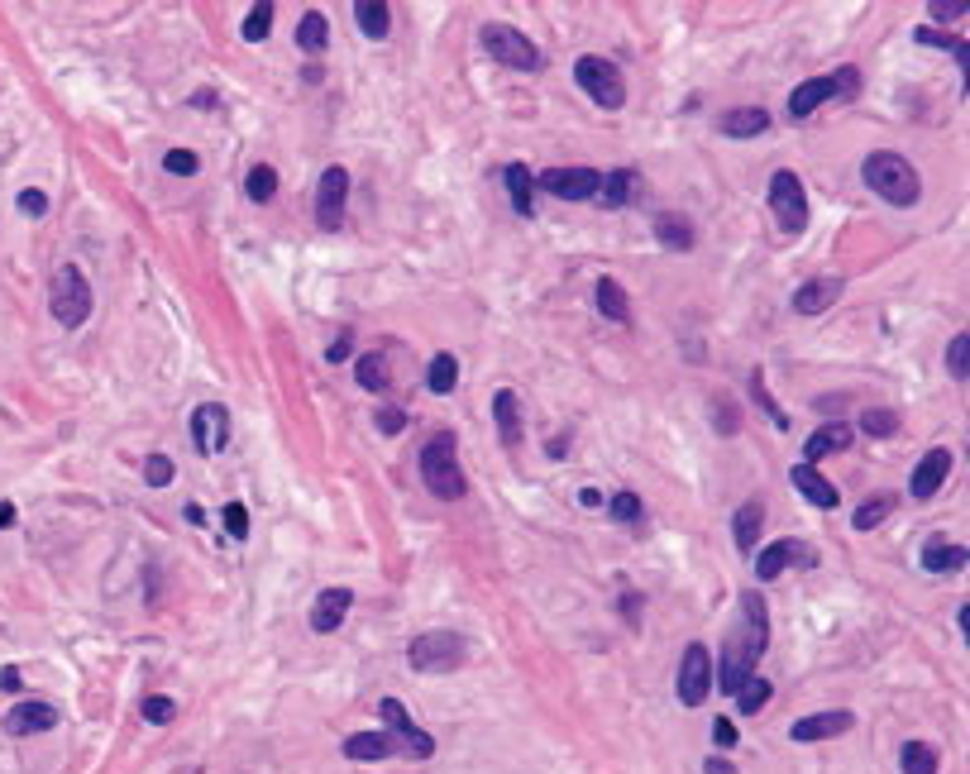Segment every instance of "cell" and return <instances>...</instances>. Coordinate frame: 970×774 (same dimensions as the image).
<instances>
[{
    "label": "cell",
    "mask_w": 970,
    "mask_h": 774,
    "mask_svg": "<svg viewBox=\"0 0 970 774\" xmlns=\"http://www.w3.org/2000/svg\"><path fill=\"white\" fill-rule=\"evenodd\" d=\"M655 239H660L665 249H674V254H689L693 249V220L689 215H674V211L655 215Z\"/></svg>",
    "instance_id": "24"
},
{
    "label": "cell",
    "mask_w": 970,
    "mask_h": 774,
    "mask_svg": "<svg viewBox=\"0 0 970 774\" xmlns=\"http://www.w3.org/2000/svg\"><path fill=\"white\" fill-rule=\"evenodd\" d=\"M947 473H951V450L923 454V459H918V469H913V483H908V493L918 497V502H927L932 493H942Z\"/></svg>",
    "instance_id": "17"
},
{
    "label": "cell",
    "mask_w": 970,
    "mask_h": 774,
    "mask_svg": "<svg viewBox=\"0 0 970 774\" xmlns=\"http://www.w3.org/2000/svg\"><path fill=\"white\" fill-rule=\"evenodd\" d=\"M20 211H24V215H34V220H39V215L48 211V196L39 192V187H29V192H20Z\"/></svg>",
    "instance_id": "53"
},
{
    "label": "cell",
    "mask_w": 970,
    "mask_h": 774,
    "mask_svg": "<svg viewBox=\"0 0 970 774\" xmlns=\"http://www.w3.org/2000/svg\"><path fill=\"white\" fill-rule=\"evenodd\" d=\"M349 607H354V593H349V588H321V598H316V607H311V626H316L321 636H330V631L345 626Z\"/></svg>",
    "instance_id": "18"
},
{
    "label": "cell",
    "mask_w": 970,
    "mask_h": 774,
    "mask_svg": "<svg viewBox=\"0 0 970 774\" xmlns=\"http://www.w3.org/2000/svg\"><path fill=\"white\" fill-rule=\"evenodd\" d=\"M579 502H583V507H598V502H603V493H598V488H583Z\"/></svg>",
    "instance_id": "59"
},
{
    "label": "cell",
    "mask_w": 970,
    "mask_h": 774,
    "mask_svg": "<svg viewBox=\"0 0 970 774\" xmlns=\"http://www.w3.org/2000/svg\"><path fill=\"white\" fill-rule=\"evenodd\" d=\"M851 440H856V430L846 426V421H832V426H818V435H808V440H803V464H818V459H827V454L846 450Z\"/></svg>",
    "instance_id": "19"
},
{
    "label": "cell",
    "mask_w": 970,
    "mask_h": 774,
    "mask_svg": "<svg viewBox=\"0 0 970 774\" xmlns=\"http://www.w3.org/2000/svg\"><path fill=\"white\" fill-rule=\"evenodd\" d=\"M354 24L364 29L368 39H388L392 5H388V0H359V5H354Z\"/></svg>",
    "instance_id": "28"
},
{
    "label": "cell",
    "mask_w": 970,
    "mask_h": 774,
    "mask_svg": "<svg viewBox=\"0 0 970 774\" xmlns=\"http://www.w3.org/2000/svg\"><path fill=\"white\" fill-rule=\"evenodd\" d=\"M464 655H469V641L459 631H426L407 650L411 669H421V674H450V669L464 665Z\"/></svg>",
    "instance_id": "5"
},
{
    "label": "cell",
    "mask_w": 970,
    "mask_h": 774,
    "mask_svg": "<svg viewBox=\"0 0 970 774\" xmlns=\"http://www.w3.org/2000/svg\"><path fill=\"white\" fill-rule=\"evenodd\" d=\"M507 177V192H512V206H517V215H536V206H531V187H536V177H531V168L526 163H512V168L502 172Z\"/></svg>",
    "instance_id": "31"
},
{
    "label": "cell",
    "mask_w": 970,
    "mask_h": 774,
    "mask_svg": "<svg viewBox=\"0 0 970 774\" xmlns=\"http://www.w3.org/2000/svg\"><path fill=\"white\" fill-rule=\"evenodd\" d=\"M493 416H497V435H502V445H521V397L512 387H497L493 392Z\"/></svg>",
    "instance_id": "20"
},
{
    "label": "cell",
    "mask_w": 970,
    "mask_h": 774,
    "mask_svg": "<svg viewBox=\"0 0 970 774\" xmlns=\"http://www.w3.org/2000/svg\"><path fill=\"white\" fill-rule=\"evenodd\" d=\"M345 196H349V172L325 168L321 187H316V225L321 230H340L345 225Z\"/></svg>",
    "instance_id": "11"
},
{
    "label": "cell",
    "mask_w": 970,
    "mask_h": 774,
    "mask_svg": "<svg viewBox=\"0 0 970 774\" xmlns=\"http://www.w3.org/2000/svg\"><path fill=\"white\" fill-rule=\"evenodd\" d=\"M832 96H837L832 77H808V82H803L794 96H789V115H794V120H808V115H813L818 106H827Z\"/></svg>",
    "instance_id": "22"
},
{
    "label": "cell",
    "mask_w": 970,
    "mask_h": 774,
    "mask_svg": "<svg viewBox=\"0 0 970 774\" xmlns=\"http://www.w3.org/2000/svg\"><path fill=\"white\" fill-rule=\"evenodd\" d=\"M770 211H775V225L784 235H803L808 230V196H803L794 172H775L770 177Z\"/></svg>",
    "instance_id": "7"
},
{
    "label": "cell",
    "mask_w": 970,
    "mask_h": 774,
    "mask_svg": "<svg viewBox=\"0 0 970 774\" xmlns=\"http://www.w3.org/2000/svg\"><path fill=\"white\" fill-rule=\"evenodd\" d=\"M841 297V282L837 278H818V282H803L794 292V311L798 316H822L827 306H837Z\"/></svg>",
    "instance_id": "21"
},
{
    "label": "cell",
    "mask_w": 970,
    "mask_h": 774,
    "mask_svg": "<svg viewBox=\"0 0 970 774\" xmlns=\"http://www.w3.org/2000/svg\"><path fill=\"white\" fill-rule=\"evenodd\" d=\"M751 397H755V407L765 411V416H770L779 430H789V416H784V411H779V402L770 397V392H765V373H760V368H751Z\"/></svg>",
    "instance_id": "41"
},
{
    "label": "cell",
    "mask_w": 970,
    "mask_h": 774,
    "mask_svg": "<svg viewBox=\"0 0 970 774\" xmlns=\"http://www.w3.org/2000/svg\"><path fill=\"white\" fill-rule=\"evenodd\" d=\"M741 612H746V622H736V631L727 636V650H722V669L712 674L722 684V693H732V698L736 688L755 674L760 655H765V641H770V612H765V598L755 588L741 598Z\"/></svg>",
    "instance_id": "1"
},
{
    "label": "cell",
    "mask_w": 970,
    "mask_h": 774,
    "mask_svg": "<svg viewBox=\"0 0 970 774\" xmlns=\"http://www.w3.org/2000/svg\"><path fill=\"white\" fill-rule=\"evenodd\" d=\"M598 311H603L607 321H617V325L631 321V301H626V292L612 278H598Z\"/></svg>",
    "instance_id": "32"
},
{
    "label": "cell",
    "mask_w": 970,
    "mask_h": 774,
    "mask_svg": "<svg viewBox=\"0 0 970 774\" xmlns=\"http://www.w3.org/2000/svg\"><path fill=\"white\" fill-rule=\"evenodd\" d=\"M789 564H813V550H808L803 540H775V545H765V550L755 555V579L770 583V579H779Z\"/></svg>",
    "instance_id": "14"
},
{
    "label": "cell",
    "mask_w": 970,
    "mask_h": 774,
    "mask_svg": "<svg viewBox=\"0 0 970 774\" xmlns=\"http://www.w3.org/2000/svg\"><path fill=\"white\" fill-rule=\"evenodd\" d=\"M861 177L875 196H884L889 206H904V211L918 206V196H923V182H918V172H913V163H908L904 153H889V149L865 153Z\"/></svg>",
    "instance_id": "2"
},
{
    "label": "cell",
    "mask_w": 970,
    "mask_h": 774,
    "mask_svg": "<svg viewBox=\"0 0 970 774\" xmlns=\"http://www.w3.org/2000/svg\"><path fill=\"white\" fill-rule=\"evenodd\" d=\"M598 192H603V201L612 206V211H617V206H631V201H636V192H641V172H636V168L607 172Z\"/></svg>",
    "instance_id": "25"
},
{
    "label": "cell",
    "mask_w": 970,
    "mask_h": 774,
    "mask_svg": "<svg viewBox=\"0 0 970 774\" xmlns=\"http://www.w3.org/2000/svg\"><path fill=\"white\" fill-rule=\"evenodd\" d=\"M894 430H899V416H894V411H884V407L861 411V435H875V440H884V435H894Z\"/></svg>",
    "instance_id": "42"
},
{
    "label": "cell",
    "mask_w": 970,
    "mask_h": 774,
    "mask_svg": "<svg viewBox=\"0 0 970 774\" xmlns=\"http://www.w3.org/2000/svg\"><path fill=\"white\" fill-rule=\"evenodd\" d=\"M402 426H407V411H397V407H383V411H378V430H383V435H397Z\"/></svg>",
    "instance_id": "54"
},
{
    "label": "cell",
    "mask_w": 970,
    "mask_h": 774,
    "mask_svg": "<svg viewBox=\"0 0 970 774\" xmlns=\"http://www.w3.org/2000/svg\"><path fill=\"white\" fill-rule=\"evenodd\" d=\"M244 192H249V201H273V192H278V172L268 168V163H259V168H249V182H244Z\"/></svg>",
    "instance_id": "40"
},
{
    "label": "cell",
    "mask_w": 970,
    "mask_h": 774,
    "mask_svg": "<svg viewBox=\"0 0 970 774\" xmlns=\"http://www.w3.org/2000/svg\"><path fill=\"white\" fill-rule=\"evenodd\" d=\"M397 751V741H392L388 731H354L345 741V755L349 760H383V755Z\"/></svg>",
    "instance_id": "27"
},
{
    "label": "cell",
    "mask_w": 970,
    "mask_h": 774,
    "mask_svg": "<svg viewBox=\"0 0 970 774\" xmlns=\"http://www.w3.org/2000/svg\"><path fill=\"white\" fill-rule=\"evenodd\" d=\"M947 368H951V378H966L970 373V335H956V340H951Z\"/></svg>",
    "instance_id": "46"
},
{
    "label": "cell",
    "mask_w": 970,
    "mask_h": 774,
    "mask_svg": "<svg viewBox=\"0 0 970 774\" xmlns=\"http://www.w3.org/2000/svg\"><path fill=\"white\" fill-rule=\"evenodd\" d=\"M173 478H177V469H173L168 454H149V459H144V483H149V488H168Z\"/></svg>",
    "instance_id": "45"
},
{
    "label": "cell",
    "mask_w": 970,
    "mask_h": 774,
    "mask_svg": "<svg viewBox=\"0 0 970 774\" xmlns=\"http://www.w3.org/2000/svg\"><path fill=\"white\" fill-rule=\"evenodd\" d=\"M426 383H431V392H454V383H459V359L454 354H435L431 368H426Z\"/></svg>",
    "instance_id": "35"
},
{
    "label": "cell",
    "mask_w": 970,
    "mask_h": 774,
    "mask_svg": "<svg viewBox=\"0 0 970 774\" xmlns=\"http://www.w3.org/2000/svg\"><path fill=\"white\" fill-rule=\"evenodd\" d=\"M325 359H330V364H345V359H349V335H340V340L330 344V354H325Z\"/></svg>",
    "instance_id": "55"
},
{
    "label": "cell",
    "mask_w": 970,
    "mask_h": 774,
    "mask_svg": "<svg viewBox=\"0 0 970 774\" xmlns=\"http://www.w3.org/2000/svg\"><path fill=\"white\" fill-rule=\"evenodd\" d=\"M378 712H383V722H388V736L402 746L407 755H416V760H426V755H435V736L431 731H421L416 722L407 717V703H397V698H383L378 703Z\"/></svg>",
    "instance_id": "10"
},
{
    "label": "cell",
    "mask_w": 970,
    "mask_h": 774,
    "mask_svg": "<svg viewBox=\"0 0 970 774\" xmlns=\"http://www.w3.org/2000/svg\"><path fill=\"white\" fill-rule=\"evenodd\" d=\"M899 765H904V774H937V751L927 741H904Z\"/></svg>",
    "instance_id": "33"
},
{
    "label": "cell",
    "mask_w": 970,
    "mask_h": 774,
    "mask_svg": "<svg viewBox=\"0 0 970 774\" xmlns=\"http://www.w3.org/2000/svg\"><path fill=\"white\" fill-rule=\"evenodd\" d=\"M712 655H708V645H684V660H679V703L684 708H703L708 703V693H712Z\"/></svg>",
    "instance_id": "8"
},
{
    "label": "cell",
    "mask_w": 970,
    "mask_h": 774,
    "mask_svg": "<svg viewBox=\"0 0 970 774\" xmlns=\"http://www.w3.org/2000/svg\"><path fill=\"white\" fill-rule=\"evenodd\" d=\"M225 531H230V540L249 536V507L244 502H225Z\"/></svg>",
    "instance_id": "48"
},
{
    "label": "cell",
    "mask_w": 970,
    "mask_h": 774,
    "mask_svg": "<svg viewBox=\"0 0 970 774\" xmlns=\"http://www.w3.org/2000/svg\"><path fill=\"white\" fill-rule=\"evenodd\" d=\"M712 741H717L722 751H732V746H736V722H732V717H717V722H712Z\"/></svg>",
    "instance_id": "52"
},
{
    "label": "cell",
    "mask_w": 970,
    "mask_h": 774,
    "mask_svg": "<svg viewBox=\"0 0 970 774\" xmlns=\"http://www.w3.org/2000/svg\"><path fill=\"white\" fill-rule=\"evenodd\" d=\"M889 512H894V497L880 493V497H870V502H861V507L851 512V526H856V531H875Z\"/></svg>",
    "instance_id": "37"
},
{
    "label": "cell",
    "mask_w": 970,
    "mask_h": 774,
    "mask_svg": "<svg viewBox=\"0 0 970 774\" xmlns=\"http://www.w3.org/2000/svg\"><path fill=\"white\" fill-rule=\"evenodd\" d=\"M961 564H966V545H956V540H927L923 545L927 574H951V569H961Z\"/></svg>",
    "instance_id": "26"
},
{
    "label": "cell",
    "mask_w": 970,
    "mask_h": 774,
    "mask_svg": "<svg viewBox=\"0 0 970 774\" xmlns=\"http://www.w3.org/2000/svg\"><path fill=\"white\" fill-rule=\"evenodd\" d=\"M139 712H144V722L163 727V722H173V717H177V703L168 698V693H149V698L139 703Z\"/></svg>",
    "instance_id": "44"
},
{
    "label": "cell",
    "mask_w": 970,
    "mask_h": 774,
    "mask_svg": "<svg viewBox=\"0 0 970 774\" xmlns=\"http://www.w3.org/2000/svg\"><path fill=\"white\" fill-rule=\"evenodd\" d=\"M163 168L173 172V177H192V172L201 168V163H196V153H192V149H168V153H163Z\"/></svg>",
    "instance_id": "47"
},
{
    "label": "cell",
    "mask_w": 970,
    "mask_h": 774,
    "mask_svg": "<svg viewBox=\"0 0 970 774\" xmlns=\"http://www.w3.org/2000/svg\"><path fill=\"white\" fill-rule=\"evenodd\" d=\"M832 86H837V96H856L861 91V72L856 67H837L832 72Z\"/></svg>",
    "instance_id": "51"
},
{
    "label": "cell",
    "mask_w": 970,
    "mask_h": 774,
    "mask_svg": "<svg viewBox=\"0 0 970 774\" xmlns=\"http://www.w3.org/2000/svg\"><path fill=\"white\" fill-rule=\"evenodd\" d=\"M574 82L588 91V101L603 110H622L626 106V82L617 63H607V58H579L574 63Z\"/></svg>",
    "instance_id": "6"
},
{
    "label": "cell",
    "mask_w": 970,
    "mask_h": 774,
    "mask_svg": "<svg viewBox=\"0 0 970 774\" xmlns=\"http://www.w3.org/2000/svg\"><path fill=\"white\" fill-rule=\"evenodd\" d=\"M717 129H722V134H732V139H755V134H765V129H770V115H765V110H755V106L727 110Z\"/></svg>",
    "instance_id": "29"
},
{
    "label": "cell",
    "mask_w": 970,
    "mask_h": 774,
    "mask_svg": "<svg viewBox=\"0 0 970 774\" xmlns=\"http://www.w3.org/2000/svg\"><path fill=\"white\" fill-rule=\"evenodd\" d=\"M851 727H856L851 712H813V717H798L794 727H789V741L813 746V741H827V736H846Z\"/></svg>",
    "instance_id": "16"
},
{
    "label": "cell",
    "mask_w": 970,
    "mask_h": 774,
    "mask_svg": "<svg viewBox=\"0 0 970 774\" xmlns=\"http://www.w3.org/2000/svg\"><path fill=\"white\" fill-rule=\"evenodd\" d=\"M48 306H53V321L77 330V325L91 316V282L77 263H63L53 282H48Z\"/></svg>",
    "instance_id": "4"
},
{
    "label": "cell",
    "mask_w": 970,
    "mask_h": 774,
    "mask_svg": "<svg viewBox=\"0 0 970 774\" xmlns=\"http://www.w3.org/2000/svg\"><path fill=\"white\" fill-rule=\"evenodd\" d=\"M392 373H388V359L383 354H359V387L368 392H388Z\"/></svg>",
    "instance_id": "36"
},
{
    "label": "cell",
    "mask_w": 970,
    "mask_h": 774,
    "mask_svg": "<svg viewBox=\"0 0 970 774\" xmlns=\"http://www.w3.org/2000/svg\"><path fill=\"white\" fill-rule=\"evenodd\" d=\"M770 693H775V688H770V679H755V674H751L746 684L736 688V708H741V717H755V712L770 703Z\"/></svg>",
    "instance_id": "34"
},
{
    "label": "cell",
    "mask_w": 970,
    "mask_h": 774,
    "mask_svg": "<svg viewBox=\"0 0 970 774\" xmlns=\"http://www.w3.org/2000/svg\"><path fill=\"white\" fill-rule=\"evenodd\" d=\"M913 39H918V43H932V48H947L956 63H970V43H966V39H956V34H942V29L923 24V29H913Z\"/></svg>",
    "instance_id": "38"
},
{
    "label": "cell",
    "mask_w": 970,
    "mask_h": 774,
    "mask_svg": "<svg viewBox=\"0 0 970 774\" xmlns=\"http://www.w3.org/2000/svg\"><path fill=\"white\" fill-rule=\"evenodd\" d=\"M15 526V502H0V531Z\"/></svg>",
    "instance_id": "58"
},
{
    "label": "cell",
    "mask_w": 970,
    "mask_h": 774,
    "mask_svg": "<svg viewBox=\"0 0 970 774\" xmlns=\"http://www.w3.org/2000/svg\"><path fill=\"white\" fill-rule=\"evenodd\" d=\"M325 39H330V24H325L321 10H311V15H302V24H297V43H302L306 53H321Z\"/></svg>",
    "instance_id": "39"
},
{
    "label": "cell",
    "mask_w": 970,
    "mask_h": 774,
    "mask_svg": "<svg viewBox=\"0 0 970 774\" xmlns=\"http://www.w3.org/2000/svg\"><path fill=\"white\" fill-rule=\"evenodd\" d=\"M53 727H58V708L44 703V698H24L5 717V731L10 736H39V731H53Z\"/></svg>",
    "instance_id": "15"
},
{
    "label": "cell",
    "mask_w": 970,
    "mask_h": 774,
    "mask_svg": "<svg viewBox=\"0 0 970 774\" xmlns=\"http://www.w3.org/2000/svg\"><path fill=\"white\" fill-rule=\"evenodd\" d=\"M192 440L201 454H220L230 445V411L220 402H206V407L192 411Z\"/></svg>",
    "instance_id": "12"
},
{
    "label": "cell",
    "mask_w": 970,
    "mask_h": 774,
    "mask_svg": "<svg viewBox=\"0 0 970 774\" xmlns=\"http://www.w3.org/2000/svg\"><path fill=\"white\" fill-rule=\"evenodd\" d=\"M789 478H794V488L808 497L813 507H837V488H832V483H827V478H822L813 464H794V469H789Z\"/></svg>",
    "instance_id": "23"
},
{
    "label": "cell",
    "mask_w": 970,
    "mask_h": 774,
    "mask_svg": "<svg viewBox=\"0 0 970 774\" xmlns=\"http://www.w3.org/2000/svg\"><path fill=\"white\" fill-rule=\"evenodd\" d=\"M540 187L550 196H564V201H588V196H598L603 177L593 168H550L540 172Z\"/></svg>",
    "instance_id": "13"
},
{
    "label": "cell",
    "mask_w": 970,
    "mask_h": 774,
    "mask_svg": "<svg viewBox=\"0 0 970 774\" xmlns=\"http://www.w3.org/2000/svg\"><path fill=\"white\" fill-rule=\"evenodd\" d=\"M703 774H736V770H732V760H722V755H712L708 765H703Z\"/></svg>",
    "instance_id": "57"
},
{
    "label": "cell",
    "mask_w": 970,
    "mask_h": 774,
    "mask_svg": "<svg viewBox=\"0 0 970 774\" xmlns=\"http://www.w3.org/2000/svg\"><path fill=\"white\" fill-rule=\"evenodd\" d=\"M20 684H24L20 669H0V688H5V693H20Z\"/></svg>",
    "instance_id": "56"
},
{
    "label": "cell",
    "mask_w": 970,
    "mask_h": 774,
    "mask_svg": "<svg viewBox=\"0 0 970 774\" xmlns=\"http://www.w3.org/2000/svg\"><path fill=\"white\" fill-rule=\"evenodd\" d=\"M421 478H426V488H431L440 502H459V497L469 493L464 469H459V459H454V435H450V430H440L435 440L421 445Z\"/></svg>",
    "instance_id": "3"
},
{
    "label": "cell",
    "mask_w": 970,
    "mask_h": 774,
    "mask_svg": "<svg viewBox=\"0 0 970 774\" xmlns=\"http://www.w3.org/2000/svg\"><path fill=\"white\" fill-rule=\"evenodd\" d=\"M268 29H273V5L259 0V5L249 10V20H244V43H263L268 39Z\"/></svg>",
    "instance_id": "43"
},
{
    "label": "cell",
    "mask_w": 970,
    "mask_h": 774,
    "mask_svg": "<svg viewBox=\"0 0 970 774\" xmlns=\"http://www.w3.org/2000/svg\"><path fill=\"white\" fill-rule=\"evenodd\" d=\"M607 507H612L617 521H641V497H636V493H617Z\"/></svg>",
    "instance_id": "49"
},
{
    "label": "cell",
    "mask_w": 970,
    "mask_h": 774,
    "mask_svg": "<svg viewBox=\"0 0 970 774\" xmlns=\"http://www.w3.org/2000/svg\"><path fill=\"white\" fill-rule=\"evenodd\" d=\"M927 15H932V20H942V24H951V20H961V15H966V0H932V5H927Z\"/></svg>",
    "instance_id": "50"
},
{
    "label": "cell",
    "mask_w": 970,
    "mask_h": 774,
    "mask_svg": "<svg viewBox=\"0 0 970 774\" xmlns=\"http://www.w3.org/2000/svg\"><path fill=\"white\" fill-rule=\"evenodd\" d=\"M483 48L493 53L497 63H507V67H521V72H536L540 67V48L521 29H512V24H488L483 29Z\"/></svg>",
    "instance_id": "9"
},
{
    "label": "cell",
    "mask_w": 970,
    "mask_h": 774,
    "mask_svg": "<svg viewBox=\"0 0 970 774\" xmlns=\"http://www.w3.org/2000/svg\"><path fill=\"white\" fill-rule=\"evenodd\" d=\"M760 526H765V507H760V502H746V507L732 516L736 550H755V540H760Z\"/></svg>",
    "instance_id": "30"
}]
</instances>
